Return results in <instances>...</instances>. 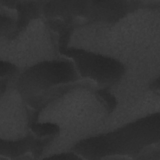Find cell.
I'll return each instance as SVG.
<instances>
[{
	"label": "cell",
	"instance_id": "cell-1",
	"mask_svg": "<svg viewBox=\"0 0 160 160\" xmlns=\"http://www.w3.org/2000/svg\"><path fill=\"white\" fill-rule=\"evenodd\" d=\"M159 137V116H152L134 122L116 132L89 139L90 147L95 146V155L136 152L156 141Z\"/></svg>",
	"mask_w": 160,
	"mask_h": 160
},
{
	"label": "cell",
	"instance_id": "cell-2",
	"mask_svg": "<svg viewBox=\"0 0 160 160\" xmlns=\"http://www.w3.org/2000/svg\"><path fill=\"white\" fill-rule=\"evenodd\" d=\"M68 54L74 59L79 72L101 83H108L118 78L123 70L118 61L106 56L76 49Z\"/></svg>",
	"mask_w": 160,
	"mask_h": 160
},
{
	"label": "cell",
	"instance_id": "cell-3",
	"mask_svg": "<svg viewBox=\"0 0 160 160\" xmlns=\"http://www.w3.org/2000/svg\"><path fill=\"white\" fill-rule=\"evenodd\" d=\"M24 86L37 89L46 88L54 84L72 81L76 76L71 63L53 61L39 64L29 68L22 74Z\"/></svg>",
	"mask_w": 160,
	"mask_h": 160
}]
</instances>
